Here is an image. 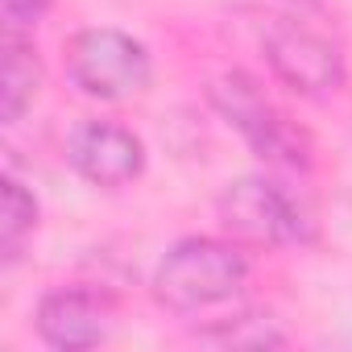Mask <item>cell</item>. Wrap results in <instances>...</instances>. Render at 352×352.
<instances>
[{
    "label": "cell",
    "mask_w": 352,
    "mask_h": 352,
    "mask_svg": "<svg viewBox=\"0 0 352 352\" xmlns=\"http://www.w3.org/2000/svg\"><path fill=\"white\" fill-rule=\"evenodd\" d=\"M208 100L220 112V120L228 129L241 133V141L270 166H307L311 145L302 137V129L261 91L257 79H249L245 71H224L208 83Z\"/></svg>",
    "instance_id": "cell-4"
},
{
    "label": "cell",
    "mask_w": 352,
    "mask_h": 352,
    "mask_svg": "<svg viewBox=\"0 0 352 352\" xmlns=\"http://www.w3.org/2000/svg\"><path fill=\"white\" fill-rule=\"evenodd\" d=\"M149 286L162 311L212 336L245 311L249 249L232 236H183L157 261Z\"/></svg>",
    "instance_id": "cell-1"
},
{
    "label": "cell",
    "mask_w": 352,
    "mask_h": 352,
    "mask_svg": "<svg viewBox=\"0 0 352 352\" xmlns=\"http://www.w3.org/2000/svg\"><path fill=\"white\" fill-rule=\"evenodd\" d=\"M54 0H0V21H5V34H21L34 38V30L46 21Z\"/></svg>",
    "instance_id": "cell-10"
},
{
    "label": "cell",
    "mask_w": 352,
    "mask_h": 352,
    "mask_svg": "<svg viewBox=\"0 0 352 352\" xmlns=\"http://www.w3.org/2000/svg\"><path fill=\"white\" fill-rule=\"evenodd\" d=\"M0 50H5V67H0V120L17 124L34 108L46 71H42V54H38L34 38L5 34L0 38Z\"/></svg>",
    "instance_id": "cell-8"
},
{
    "label": "cell",
    "mask_w": 352,
    "mask_h": 352,
    "mask_svg": "<svg viewBox=\"0 0 352 352\" xmlns=\"http://www.w3.org/2000/svg\"><path fill=\"white\" fill-rule=\"evenodd\" d=\"M34 232H38V199L17 174H5L0 179V265L5 270L17 265Z\"/></svg>",
    "instance_id": "cell-9"
},
{
    "label": "cell",
    "mask_w": 352,
    "mask_h": 352,
    "mask_svg": "<svg viewBox=\"0 0 352 352\" xmlns=\"http://www.w3.org/2000/svg\"><path fill=\"white\" fill-rule=\"evenodd\" d=\"M63 67L67 79L100 104H124L133 96H145L153 83V54L145 50V42L112 25H87L71 34L63 46Z\"/></svg>",
    "instance_id": "cell-2"
},
{
    "label": "cell",
    "mask_w": 352,
    "mask_h": 352,
    "mask_svg": "<svg viewBox=\"0 0 352 352\" xmlns=\"http://www.w3.org/2000/svg\"><path fill=\"white\" fill-rule=\"evenodd\" d=\"M67 162L83 183L120 191L145 174V141L120 120H79L67 137Z\"/></svg>",
    "instance_id": "cell-7"
},
{
    "label": "cell",
    "mask_w": 352,
    "mask_h": 352,
    "mask_svg": "<svg viewBox=\"0 0 352 352\" xmlns=\"http://www.w3.org/2000/svg\"><path fill=\"white\" fill-rule=\"evenodd\" d=\"M216 212L224 232L245 249H294L315 241L311 212L278 179H265V174L228 183Z\"/></svg>",
    "instance_id": "cell-3"
},
{
    "label": "cell",
    "mask_w": 352,
    "mask_h": 352,
    "mask_svg": "<svg viewBox=\"0 0 352 352\" xmlns=\"http://www.w3.org/2000/svg\"><path fill=\"white\" fill-rule=\"evenodd\" d=\"M286 5H315V0H286Z\"/></svg>",
    "instance_id": "cell-11"
},
{
    "label": "cell",
    "mask_w": 352,
    "mask_h": 352,
    "mask_svg": "<svg viewBox=\"0 0 352 352\" xmlns=\"http://www.w3.org/2000/svg\"><path fill=\"white\" fill-rule=\"evenodd\" d=\"M261 54L274 79L302 100H331L348 83L340 46L302 17H270L261 30Z\"/></svg>",
    "instance_id": "cell-5"
},
{
    "label": "cell",
    "mask_w": 352,
    "mask_h": 352,
    "mask_svg": "<svg viewBox=\"0 0 352 352\" xmlns=\"http://www.w3.org/2000/svg\"><path fill=\"white\" fill-rule=\"evenodd\" d=\"M38 340L54 352H83L112 340L120 307L104 286H58L38 302Z\"/></svg>",
    "instance_id": "cell-6"
}]
</instances>
